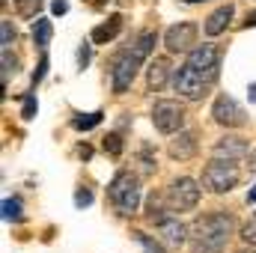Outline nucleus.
<instances>
[{
  "mask_svg": "<svg viewBox=\"0 0 256 253\" xmlns=\"http://www.w3.org/2000/svg\"><path fill=\"white\" fill-rule=\"evenodd\" d=\"M230 21H232V6L226 3V6L214 9V12L206 18V36H218V33H224V30L230 27Z\"/></svg>",
  "mask_w": 256,
  "mask_h": 253,
  "instance_id": "obj_16",
  "label": "nucleus"
},
{
  "mask_svg": "<svg viewBox=\"0 0 256 253\" xmlns=\"http://www.w3.org/2000/svg\"><path fill=\"white\" fill-rule=\"evenodd\" d=\"M108 196H110V202H114V208L120 214H134L137 206H140V182H137V176H131L126 170L116 173L114 182L108 185Z\"/></svg>",
  "mask_w": 256,
  "mask_h": 253,
  "instance_id": "obj_3",
  "label": "nucleus"
},
{
  "mask_svg": "<svg viewBox=\"0 0 256 253\" xmlns=\"http://www.w3.org/2000/svg\"><path fill=\"white\" fill-rule=\"evenodd\" d=\"M188 66L196 68V72H202L208 80H218V68H220V51H218V45H212V42L196 45L188 54Z\"/></svg>",
  "mask_w": 256,
  "mask_h": 253,
  "instance_id": "obj_9",
  "label": "nucleus"
},
{
  "mask_svg": "<svg viewBox=\"0 0 256 253\" xmlns=\"http://www.w3.org/2000/svg\"><path fill=\"white\" fill-rule=\"evenodd\" d=\"M167 202H170L173 212H191V208L200 206V185H196L194 179H188V176L170 182V188H167Z\"/></svg>",
  "mask_w": 256,
  "mask_h": 253,
  "instance_id": "obj_6",
  "label": "nucleus"
},
{
  "mask_svg": "<svg viewBox=\"0 0 256 253\" xmlns=\"http://www.w3.org/2000/svg\"><path fill=\"white\" fill-rule=\"evenodd\" d=\"M242 238H244V244L256 248V218H254V220H248V224L242 226Z\"/></svg>",
  "mask_w": 256,
  "mask_h": 253,
  "instance_id": "obj_25",
  "label": "nucleus"
},
{
  "mask_svg": "<svg viewBox=\"0 0 256 253\" xmlns=\"http://www.w3.org/2000/svg\"><path fill=\"white\" fill-rule=\"evenodd\" d=\"M51 33H54L51 21H48V18H36V24H33V42H36L42 51L48 48V42H51Z\"/></svg>",
  "mask_w": 256,
  "mask_h": 253,
  "instance_id": "obj_18",
  "label": "nucleus"
},
{
  "mask_svg": "<svg viewBox=\"0 0 256 253\" xmlns=\"http://www.w3.org/2000/svg\"><path fill=\"white\" fill-rule=\"evenodd\" d=\"M39 6H42V0H15V9H18V15H24V18L36 15Z\"/></svg>",
  "mask_w": 256,
  "mask_h": 253,
  "instance_id": "obj_22",
  "label": "nucleus"
},
{
  "mask_svg": "<svg viewBox=\"0 0 256 253\" xmlns=\"http://www.w3.org/2000/svg\"><path fill=\"white\" fill-rule=\"evenodd\" d=\"M164 200H167V196H161V194H149V200H146V212H143V214H146V220L155 224V226H158L164 218H170V214L164 212Z\"/></svg>",
  "mask_w": 256,
  "mask_h": 253,
  "instance_id": "obj_17",
  "label": "nucleus"
},
{
  "mask_svg": "<svg viewBox=\"0 0 256 253\" xmlns=\"http://www.w3.org/2000/svg\"><path fill=\"white\" fill-rule=\"evenodd\" d=\"M90 202H92V190L90 188H80L74 194V206H78V208H84V206H90Z\"/></svg>",
  "mask_w": 256,
  "mask_h": 253,
  "instance_id": "obj_26",
  "label": "nucleus"
},
{
  "mask_svg": "<svg viewBox=\"0 0 256 253\" xmlns=\"http://www.w3.org/2000/svg\"><path fill=\"white\" fill-rule=\"evenodd\" d=\"M120 30H122V15H110L104 24L92 27L90 39H92L96 45H108V42H114V39H116V33H120Z\"/></svg>",
  "mask_w": 256,
  "mask_h": 253,
  "instance_id": "obj_14",
  "label": "nucleus"
},
{
  "mask_svg": "<svg viewBox=\"0 0 256 253\" xmlns=\"http://www.w3.org/2000/svg\"><path fill=\"white\" fill-rule=\"evenodd\" d=\"M167 152H170V158H179V161L194 158V155H196V134H194V131H179V134L170 140Z\"/></svg>",
  "mask_w": 256,
  "mask_h": 253,
  "instance_id": "obj_13",
  "label": "nucleus"
},
{
  "mask_svg": "<svg viewBox=\"0 0 256 253\" xmlns=\"http://www.w3.org/2000/svg\"><path fill=\"white\" fill-rule=\"evenodd\" d=\"M212 84H214V80H208L202 72L191 68L188 63L173 74V90H176V96H182V98H188V102L202 98V96L208 92V86H212Z\"/></svg>",
  "mask_w": 256,
  "mask_h": 253,
  "instance_id": "obj_5",
  "label": "nucleus"
},
{
  "mask_svg": "<svg viewBox=\"0 0 256 253\" xmlns=\"http://www.w3.org/2000/svg\"><path fill=\"white\" fill-rule=\"evenodd\" d=\"M78 63H80V68L90 63V48H86V45H80V51H78Z\"/></svg>",
  "mask_w": 256,
  "mask_h": 253,
  "instance_id": "obj_31",
  "label": "nucleus"
},
{
  "mask_svg": "<svg viewBox=\"0 0 256 253\" xmlns=\"http://www.w3.org/2000/svg\"><path fill=\"white\" fill-rule=\"evenodd\" d=\"M45 68H48V57H42V63H39V68L33 72V86H36V84H39V80L45 78Z\"/></svg>",
  "mask_w": 256,
  "mask_h": 253,
  "instance_id": "obj_29",
  "label": "nucleus"
},
{
  "mask_svg": "<svg viewBox=\"0 0 256 253\" xmlns=\"http://www.w3.org/2000/svg\"><path fill=\"white\" fill-rule=\"evenodd\" d=\"M21 116H24V120H33V116H36V98H33V96L24 98V110H21Z\"/></svg>",
  "mask_w": 256,
  "mask_h": 253,
  "instance_id": "obj_27",
  "label": "nucleus"
},
{
  "mask_svg": "<svg viewBox=\"0 0 256 253\" xmlns=\"http://www.w3.org/2000/svg\"><path fill=\"white\" fill-rule=\"evenodd\" d=\"M185 3H202V0H185Z\"/></svg>",
  "mask_w": 256,
  "mask_h": 253,
  "instance_id": "obj_37",
  "label": "nucleus"
},
{
  "mask_svg": "<svg viewBox=\"0 0 256 253\" xmlns=\"http://www.w3.org/2000/svg\"><path fill=\"white\" fill-rule=\"evenodd\" d=\"M158 238L164 242V248H182L191 236H188V226L179 218H164L158 224Z\"/></svg>",
  "mask_w": 256,
  "mask_h": 253,
  "instance_id": "obj_12",
  "label": "nucleus"
},
{
  "mask_svg": "<svg viewBox=\"0 0 256 253\" xmlns=\"http://www.w3.org/2000/svg\"><path fill=\"white\" fill-rule=\"evenodd\" d=\"M0 27H3V48H9V45L15 42V30H12V24H9V21H3Z\"/></svg>",
  "mask_w": 256,
  "mask_h": 253,
  "instance_id": "obj_28",
  "label": "nucleus"
},
{
  "mask_svg": "<svg viewBox=\"0 0 256 253\" xmlns=\"http://www.w3.org/2000/svg\"><path fill=\"white\" fill-rule=\"evenodd\" d=\"M212 116H214V122L218 126H224V128H238V126H244V110H242V104L232 98V96H218L214 98V104H212Z\"/></svg>",
  "mask_w": 256,
  "mask_h": 253,
  "instance_id": "obj_10",
  "label": "nucleus"
},
{
  "mask_svg": "<svg viewBox=\"0 0 256 253\" xmlns=\"http://www.w3.org/2000/svg\"><path fill=\"white\" fill-rule=\"evenodd\" d=\"M236 253H254V250H236Z\"/></svg>",
  "mask_w": 256,
  "mask_h": 253,
  "instance_id": "obj_38",
  "label": "nucleus"
},
{
  "mask_svg": "<svg viewBox=\"0 0 256 253\" xmlns=\"http://www.w3.org/2000/svg\"><path fill=\"white\" fill-rule=\"evenodd\" d=\"M92 6H104V0H92Z\"/></svg>",
  "mask_w": 256,
  "mask_h": 253,
  "instance_id": "obj_36",
  "label": "nucleus"
},
{
  "mask_svg": "<svg viewBox=\"0 0 256 253\" xmlns=\"http://www.w3.org/2000/svg\"><path fill=\"white\" fill-rule=\"evenodd\" d=\"M18 72V60L9 54V48H3V84L9 80V74H15Z\"/></svg>",
  "mask_w": 256,
  "mask_h": 253,
  "instance_id": "obj_23",
  "label": "nucleus"
},
{
  "mask_svg": "<svg viewBox=\"0 0 256 253\" xmlns=\"http://www.w3.org/2000/svg\"><path fill=\"white\" fill-rule=\"evenodd\" d=\"M232 238V218L226 212L200 214L191 226V253H224L226 242Z\"/></svg>",
  "mask_w": 256,
  "mask_h": 253,
  "instance_id": "obj_1",
  "label": "nucleus"
},
{
  "mask_svg": "<svg viewBox=\"0 0 256 253\" xmlns=\"http://www.w3.org/2000/svg\"><path fill=\"white\" fill-rule=\"evenodd\" d=\"M152 122L161 134H176L185 126V108L179 102H158L152 108Z\"/></svg>",
  "mask_w": 256,
  "mask_h": 253,
  "instance_id": "obj_7",
  "label": "nucleus"
},
{
  "mask_svg": "<svg viewBox=\"0 0 256 253\" xmlns=\"http://www.w3.org/2000/svg\"><path fill=\"white\" fill-rule=\"evenodd\" d=\"M167 78H170V63H167V57H155L152 63H149V72H146V84H149V90H164V84H167Z\"/></svg>",
  "mask_w": 256,
  "mask_h": 253,
  "instance_id": "obj_15",
  "label": "nucleus"
},
{
  "mask_svg": "<svg viewBox=\"0 0 256 253\" xmlns=\"http://www.w3.org/2000/svg\"><path fill=\"white\" fill-rule=\"evenodd\" d=\"M196 45V24L191 21H179L164 33V48L170 54H191Z\"/></svg>",
  "mask_w": 256,
  "mask_h": 253,
  "instance_id": "obj_8",
  "label": "nucleus"
},
{
  "mask_svg": "<svg viewBox=\"0 0 256 253\" xmlns=\"http://www.w3.org/2000/svg\"><path fill=\"white\" fill-rule=\"evenodd\" d=\"M250 170H254V173H256V152H254V155H250Z\"/></svg>",
  "mask_w": 256,
  "mask_h": 253,
  "instance_id": "obj_35",
  "label": "nucleus"
},
{
  "mask_svg": "<svg viewBox=\"0 0 256 253\" xmlns=\"http://www.w3.org/2000/svg\"><path fill=\"white\" fill-rule=\"evenodd\" d=\"M244 27H248V30H250V27H256V9L250 12V15H248V21H244Z\"/></svg>",
  "mask_w": 256,
  "mask_h": 253,
  "instance_id": "obj_32",
  "label": "nucleus"
},
{
  "mask_svg": "<svg viewBox=\"0 0 256 253\" xmlns=\"http://www.w3.org/2000/svg\"><path fill=\"white\" fill-rule=\"evenodd\" d=\"M248 96H250V102H256V84H250V90H248Z\"/></svg>",
  "mask_w": 256,
  "mask_h": 253,
  "instance_id": "obj_33",
  "label": "nucleus"
},
{
  "mask_svg": "<svg viewBox=\"0 0 256 253\" xmlns=\"http://www.w3.org/2000/svg\"><path fill=\"white\" fill-rule=\"evenodd\" d=\"M140 244H143V253H164V242L158 238V242H152L149 236H143V232H131Z\"/></svg>",
  "mask_w": 256,
  "mask_h": 253,
  "instance_id": "obj_20",
  "label": "nucleus"
},
{
  "mask_svg": "<svg viewBox=\"0 0 256 253\" xmlns=\"http://www.w3.org/2000/svg\"><path fill=\"white\" fill-rule=\"evenodd\" d=\"M155 33L152 30H146V33H140L137 39H134V45L126 48L122 54H116V60H114V68H110V84H114V92H126L128 86H131V80L137 78V68L143 66V60L152 54V45H155Z\"/></svg>",
  "mask_w": 256,
  "mask_h": 253,
  "instance_id": "obj_2",
  "label": "nucleus"
},
{
  "mask_svg": "<svg viewBox=\"0 0 256 253\" xmlns=\"http://www.w3.org/2000/svg\"><path fill=\"white\" fill-rule=\"evenodd\" d=\"M104 149H108L110 155H122V137H120V134H108V137H104Z\"/></svg>",
  "mask_w": 256,
  "mask_h": 253,
  "instance_id": "obj_24",
  "label": "nucleus"
},
{
  "mask_svg": "<svg viewBox=\"0 0 256 253\" xmlns=\"http://www.w3.org/2000/svg\"><path fill=\"white\" fill-rule=\"evenodd\" d=\"M202 185L212 194H226V190H232L238 185V167L226 158H214L202 170Z\"/></svg>",
  "mask_w": 256,
  "mask_h": 253,
  "instance_id": "obj_4",
  "label": "nucleus"
},
{
  "mask_svg": "<svg viewBox=\"0 0 256 253\" xmlns=\"http://www.w3.org/2000/svg\"><path fill=\"white\" fill-rule=\"evenodd\" d=\"M248 202H256V185L250 188V194H248Z\"/></svg>",
  "mask_w": 256,
  "mask_h": 253,
  "instance_id": "obj_34",
  "label": "nucleus"
},
{
  "mask_svg": "<svg viewBox=\"0 0 256 253\" xmlns=\"http://www.w3.org/2000/svg\"><path fill=\"white\" fill-rule=\"evenodd\" d=\"M51 12H54V15H66V12H68V3H66V0H51Z\"/></svg>",
  "mask_w": 256,
  "mask_h": 253,
  "instance_id": "obj_30",
  "label": "nucleus"
},
{
  "mask_svg": "<svg viewBox=\"0 0 256 253\" xmlns=\"http://www.w3.org/2000/svg\"><path fill=\"white\" fill-rule=\"evenodd\" d=\"M3 220H21V206H18V200H3Z\"/></svg>",
  "mask_w": 256,
  "mask_h": 253,
  "instance_id": "obj_21",
  "label": "nucleus"
},
{
  "mask_svg": "<svg viewBox=\"0 0 256 253\" xmlns=\"http://www.w3.org/2000/svg\"><path fill=\"white\" fill-rule=\"evenodd\" d=\"M102 110H96V114H80V116H74L72 120V128H78V131H90V128H96L102 122Z\"/></svg>",
  "mask_w": 256,
  "mask_h": 253,
  "instance_id": "obj_19",
  "label": "nucleus"
},
{
  "mask_svg": "<svg viewBox=\"0 0 256 253\" xmlns=\"http://www.w3.org/2000/svg\"><path fill=\"white\" fill-rule=\"evenodd\" d=\"M212 155L214 158H226V161H242L250 155V143L244 137H236V134H226L220 137L214 146H212Z\"/></svg>",
  "mask_w": 256,
  "mask_h": 253,
  "instance_id": "obj_11",
  "label": "nucleus"
}]
</instances>
